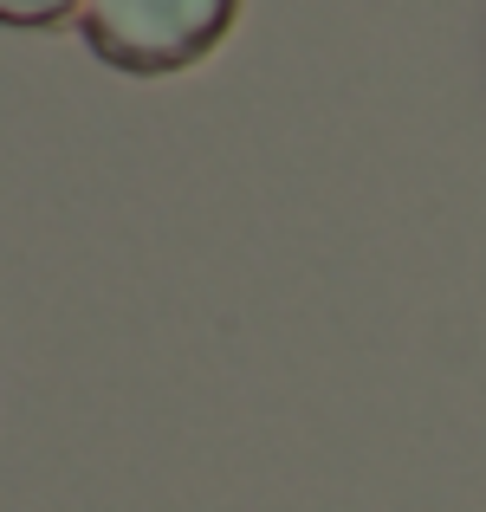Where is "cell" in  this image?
<instances>
[{"mask_svg": "<svg viewBox=\"0 0 486 512\" xmlns=\"http://www.w3.org/2000/svg\"><path fill=\"white\" fill-rule=\"evenodd\" d=\"M234 7L240 0H78V26L104 65L156 78L208 59L234 26Z\"/></svg>", "mask_w": 486, "mask_h": 512, "instance_id": "obj_1", "label": "cell"}, {"mask_svg": "<svg viewBox=\"0 0 486 512\" xmlns=\"http://www.w3.org/2000/svg\"><path fill=\"white\" fill-rule=\"evenodd\" d=\"M78 13V0H0V26H52Z\"/></svg>", "mask_w": 486, "mask_h": 512, "instance_id": "obj_2", "label": "cell"}]
</instances>
